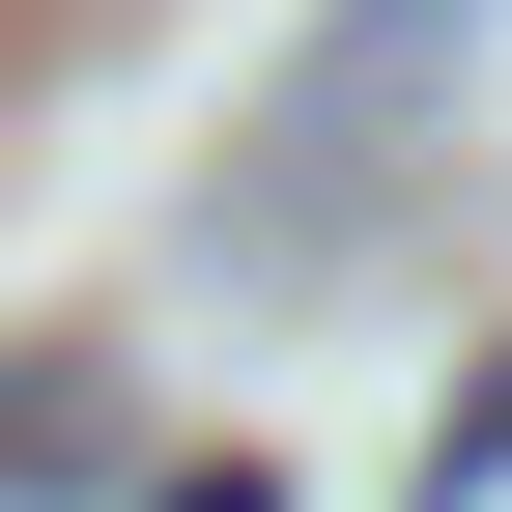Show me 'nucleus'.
I'll return each mask as SVG.
<instances>
[{
  "label": "nucleus",
  "mask_w": 512,
  "mask_h": 512,
  "mask_svg": "<svg viewBox=\"0 0 512 512\" xmlns=\"http://www.w3.org/2000/svg\"><path fill=\"white\" fill-rule=\"evenodd\" d=\"M0 484H114V399H86V370H29V399H0Z\"/></svg>",
  "instance_id": "obj_1"
}]
</instances>
